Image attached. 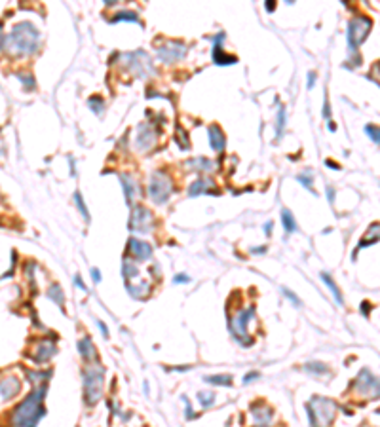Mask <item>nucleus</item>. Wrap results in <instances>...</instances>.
Masks as SVG:
<instances>
[{
  "label": "nucleus",
  "mask_w": 380,
  "mask_h": 427,
  "mask_svg": "<svg viewBox=\"0 0 380 427\" xmlns=\"http://www.w3.org/2000/svg\"><path fill=\"white\" fill-rule=\"evenodd\" d=\"M56 353H57L56 344L50 340V338H42V340H38L36 344H34V348H30V350H28L30 359L34 361L36 365L48 363V361L52 359Z\"/></svg>",
  "instance_id": "9b49d317"
},
{
  "label": "nucleus",
  "mask_w": 380,
  "mask_h": 427,
  "mask_svg": "<svg viewBox=\"0 0 380 427\" xmlns=\"http://www.w3.org/2000/svg\"><path fill=\"white\" fill-rule=\"evenodd\" d=\"M213 59H215L217 65H234V63H238V57L224 53V49L218 44H215V47H213Z\"/></svg>",
  "instance_id": "aec40b11"
},
{
  "label": "nucleus",
  "mask_w": 380,
  "mask_h": 427,
  "mask_svg": "<svg viewBox=\"0 0 380 427\" xmlns=\"http://www.w3.org/2000/svg\"><path fill=\"white\" fill-rule=\"evenodd\" d=\"M4 38H6V34L0 32V49H2V44H4Z\"/></svg>",
  "instance_id": "864d4df0"
},
{
  "label": "nucleus",
  "mask_w": 380,
  "mask_h": 427,
  "mask_svg": "<svg viewBox=\"0 0 380 427\" xmlns=\"http://www.w3.org/2000/svg\"><path fill=\"white\" fill-rule=\"evenodd\" d=\"M21 393V380L14 374H8L6 378L0 380V399L2 401H10V399L18 397Z\"/></svg>",
  "instance_id": "4468645a"
},
{
  "label": "nucleus",
  "mask_w": 380,
  "mask_h": 427,
  "mask_svg": "<svg viewBox=\"0 0 380 427\" xmlns=\"http://www.w3.org/2000/svg\"><path fill=\"white\" fill-rule=\"evenodd\" d=\"M209 142H211V148L215 152L224 150V133L220 131L218 125H211L209 127Z\"/></svg>",
  "instance_id": "a211bd4d"
},
{
  "label": "nucleus",
  "mask_w": 380,
  "mask_h": 427,
  "mask_svg": "<svg viewBox=\"0 0 380 427\" xmlns=\"http://www.w3.org/2000/svg\"><path fill=\"white\" fill-rule=\"evenodd\" d=\"M327 196H329V201H334V190L331 188V186H327Z\"/></svg>",
  "instance_id": "a18cd8bd"
},
{
  "label": "nucleus",
  "mask_w": 380,
  "mask_h": 427,
  "mask_svg": "<svg viewBox=\"0 0 380 427\" xmlns=\"http://www.w3.org/2000/svg\"><path fill=\"white\" fill-rule=\"evenodd\" d=\"M255 317V308L251 306V308H246V310H240L236 313V317L230 321V331L234 334V338H236L242 346H249L251 344V338H249V332H247V325L251 323V319Z\"/></svg>",
  "instance_id": "0eeeda50"
},
{
  "label": "nucleus",
  "mask_w": 380,
  "mask_h": 427,
  "mask_svg": "<svg viewBox=\"0 0 380 427\" xmlns=\"http://www.w3.org/2000/svg\"><path fill=\"white\" fill-rule=\"evenodd\" d=\"M182 401H184V405H186V420L194 418V410H192V407L188 405V401H186V399H182Z\"/></svg>",
  "instance_id": "79ce46f5"
},
{
  "label": "nucleus",
  "mask_w": 380,
  "mask_h": 427,
  "mask_svg": "<svg viewBox=\"0 0 380 427\" xmlns=\"http://www.w3.org/2000/svg\"><path fill=\"white\" fill-rule=\"evenodd\" d=\"M97 327L101 329V332H103V336H104V338H108V329H106V325H104L103 321H97Z\"/></svg>",
  "instance_id": "a19ab883"
},
{
  "label": "nucleus",
  "mask_w": 380,
  "mask_h": 427,
  "mask_svg": "<svg viewBox=\"0 0 380 427\" xmlns=\"http://www.w3.org/2000/svg\"><path fill=\"white\" fill-rule=\"evenodd\" d=\"M84 401L88 407H94L99 403V399L103 395V378L104 369L101 365H90L86 367L84 372Z\"/></svg>",
  "instance_id": "20e7f679"
},
{
  "label": "nucleus",
  "mask_w": 380,
  "mask_h": 427,
  "mask_svg": "<svg viewBox=\"0 0 380 427\" xmlns=\"http://www.w3.org/2000/svg\"><path fill=\"white\" fill-rule=\"evenodd\" d=\"M173 192V180L166 171H156L152 175L150 184H148V194L152 201L156 203H166Z\"/></svg>",
  "instance_id": "423d86ee"
},
{
  "label": "nucleus",
  "mask_w": 380,
  "mask_h": 427,
  "mask_svg": "<svg viewBox=\"0 0 380 427\" xmlns=\"http://www.w3.org/2000/svg\"><path fill=\"white\" fill-rule=\"evenodd\" d=\"M325 163H327V165H331L332 169H338V163H334V161H332V160H327V161H325Z\"/></svg>",
  "instance_id": "3c124183"
},
{
  "label": "nucleus",
  "mask_w": 380,
  "mask_h": 427,
  "mask_svg": "<svg viewBox=\"0 0 380 427\" xmlns=\"http://www.w3.org/2000/svg\"><path fill=\"white\" fill-rule=\"evenodd\" d=\"M282 222H284V228H285V232H287V234H293V232L298 230L296 220L293 218V215H291V211H289V209H284V211H282Z\"/></svg>",
  "instance_id": "393cba45"
},
{
  "label": "nucleus",
  "mask_w": 380,
  "mask_h": 427,
  "mask_svg": "<svg viewBox=\"0 0 380 427\" xmlns=\"http://www.w3.org/2000/svg\"><path fill=\"white\" fill-rule=\"evenodd\" d=\"M188 281H190V277L186 274H179L173 277V283H188Z\"/></svg>",
  "instance_id": "e433bc0d"
},
{
  "label": "nucleus",
  "mask_w": 380,
  "mask_h": 427,
  "mask_svg": "<svg viewBox=\"0 0 380 427\" xmlns=\"http://www.w3.org/2000/svg\"><path fill=\"white\" fill-rule=\"evenodd\" d=\"M21 82H25V84H27L28 87H34V80H32L30 76H25V78L21 76Z\"/></svg>",
  "instance_id": "37998d69"
},
{
  "label": "nucleus",
  "mask_w": 380,
  "mask_h": 427,
  "mask_svg": "<svg viewBox=\"0 0 380 427\" xmlns=\"http://www.w3.org/2000/svg\"><path fill=\"white\" fill-rule=\"evenodd\" d=\"M74 283H76V287H80L82 291H86V283L82 281V279H80V277H78V275L74 277Z\"/></svg>",
  "instance_id": "c03bdc74"
},
{
  "label": "nucleus",
  "mask_w": 380,
  "mask_h": 427,
  "mask_svg": "<svg viewBox=\"0 0 380 427\" xmlns=\"http://www.w3.org/2000/svg\"><path fill=\"white\" fill-rule=\"evenodd\" d=\"M48 296H50V298H52L59 308H63V306H65V293L61 291V287H59V285H52V287H50V291H48Z\"/></svg>",
  "instance_id": "a878e982"
},
{
  "label": "nucleus",
  "mask_w": 380,
  "mask_h": 427,
  "mask_svg": "<svg viewBox=\"0 0 380 427\" xmlns=\"http://www.w3.org/2000/svg\"><path fill=\"white\" fill-rule=\"evenodd\" d=\"M282 293H284L285 296H287V298H289V300H291V302H293L294 306H296V308H300V306H302V302H300V298H298L296 294L291 293V291H289L287 287H284V289H282Z\"/></svg>",
  "instance_id": "473e14b6"
},
{
  "label": "nucleus",
  "mask_w": 380,
  "mask_h": 427,
  "mask_svg": "<svg viewBox=\"0 0 380 427\" xmlns=\"http://www.w3.org/2000/svg\"><path fill=\"white\" fill-rule=\"evenodd\" d=\"M365 131H367V135H369V137H370V139H372L374 142H378V141H380V137H378V127H376V125H367V127H365Z\"/></svg>",
  "instance_id": "72a5a7b5"
},
{
  "label": "nucleus",
  "mask_w": 380,
  "mask_h": 427,
  "mask_svg": "<svg viewBox=\"0 0 380 427\" xmlns=\"http://www.w3.org/2000/svg\"><path fill=\"white\" fill-rule=\"evenodd\" d=\"M376 241H378V224H372V226L369 228V232H367V236L361 239L360 245H358V249L354 251V258L358 256V251H360V249H363V247H369V243H376Z\"/></svg>",
  "instance_id": "412c9836"
},
{
  "label": "nucleus",
  "mask_w": 380,
  "mask_h": 427,
  "mask_svg": "<svg viewBox=\"0 0 380 427\" xmlns=\"http://www.w3.org/2000/svg\"><path fill=\"white\" fill-rule=\"evenodd\" d=\"M370 308H372V306H370V302H363V304H361V312H363V315H365V317L369 315Z\"/></svg>",
  "instance_id": "ea45409f"
},
{
  "label": "nucleus",
  "mask_w": 380,
  "mask_h": 427,
  "mask_svg": "<svg viewBox=\"0 0 380 427\" xmlns=\"http://www.w3.org/2000/svg\"><path fill=\"white\" fill-rule=\"evenodd\" d=\"M122 272H124V279H126V287H128V293L132 294L133 298H146L150 294V283L148 281H139V268L133 260H124L122 264Z\"/></svg>",
  "instance_id": "39448f33"
},
{
  "label": "nucleus",
  "mask_w": 380,
  "mask_h": 427,
  "mask_svg": "<svg viewBox=\"0 0 380 427\" xmlns=\"http://www.w3.org/2000/svg\"><path fill=\"white\" fill-rule=\"evenodd\" d=\"M298 180L302 182V186H304V188L312 190V180H310V173H304V175H298ZM312 194H316L314 190H312Z\"/></svg>",
  "instance_id": "f704fd0d"
},
{
  "label": "nucleus",
  "mask_w": 380,
  "mask_h": 427,
  "mask_svg": "<svg viewBox=\"0 0 380 427\" xmlns=\"http://www.w3.org/2000/svg\"><path fill=\"white\" fill-rule=\"evenodd\" d=\"M92 277H94L95 283H99V281H101V272H99L97 268H92Z\"/></svg>",
  "instance_id": "58836bf2"
},
{
  "label": "nucleus",
  "mask_w": 380,
  "mask_h": 427,
  "mask_svg": "<svg viewBox=\"0 0 380 427\" xmlns=\"http://www.w3.org/2000/svg\"><path fill=\"white\" fill-rule=\"evenodd\" d=\"M128 253L133 258V262H144V260H148L152 256V247L146 241L132 237L128 241Z\"/></svg>",
  "instance_id": "ddd939ff"
},
{
  "label": "nucleus",
  "mask_w": 380,
  "mask_h": 427,
  "mask_svg": "<svg viewBox=\"0 0 380 427\" xmlns=\"http://www.w3.org/2000/svg\"><path fill=\"white\" fill-rule=\"evenodd\" d=\"M323 116H325V118H329V116H331V110H329V103H325V110H323Z\"/></svg>",
  "instance_id": "09e8293b"
},
{
  "label": "nucleus",
  "mask_w": 380,
  "mask_h": 427,
  "mask_svg": "<svg viewBox=\"0 0 380 427\" xmlns=\"http://www.w3.org/2000/svg\"><path fill=\"white\" fill-rule=\"evenodd\" d=\"M78 350H80V355H82L86 361L97 359V350H95L94 342H92L90 336H84L82 340L78 342Z\"/></svg>",
  "instance_id": "6ab92c4d"
},
{
  "label": "nucleus",
  "mask_w": 380,
  "mask_h": 427,
  "mask_svg": "<svg viewBox=\"0 0 380 427\" xmlns=\"http://www.w3.org/2000/svg\"><path fill=\"white\" fill-rule=\"evenodd\" d=\"M370 28H372V19L365 17V15L352 19L348 25V46L352 51L363 44V40L369 36Z\"/></svg>",
  "instance_id": "6e6552de"
},
{
  "label": "nucleus",
  "mask_w": 380,
  "mask_h": 427,
  "mask_svg": "<svg viewBox=\"0 0 380 427\" xmlns=\"http://www.w3.org/2000/svg\"><path fill=\"white\" fill-rule=\"evenodd\" d=\"M308 78H310V80H308V87H314V84H316V74H314V72H310V74H308Z\"/></svg>",
  "instance_id": "49530a36"
},
{
  "label": "nucleus",
  "mask_w": 380,
  "mask_h": 427,
  "mask_svg": "<svg viewBox=\"0 0 380 427\" xmlns=\"http://www.w3.org/2000/svg\"><path fill=\"white\" fill-rule=\"evenodd\" d=\"M208 384L213 386H232V376L230 374H215V376H206Z\"/></svg>",
  "instance_id": "bb28decb"
},
{
  "label": "nucleus",
  "mask_w": 380,
  "mask_h": 427,
  "mask_svg": "<svg viewBox=\"0 0 380 427\" xmlns=\"http://www.w3.org/2000/svg\"><path fill=\"white\" fill-rule=\"evenodd\" d=\"M112 21L118 23V21H133V23H139V17L135 11H120V13H114Z\"/></svg>",
  "instance_id": "c85d7f7f"
},
{
  "label": "nucleus",
  "mask_w": 380,
  "mask_h": 427,
  "mask_svg": "<svg viewBox=\"0 0 380 427\" xmlns=\"http://www.w3.org/2000/svg\"><path fill=\"white\" fill-rule=\"evenodd\" d=\"M122 179V186H124V192H126V201H128V205L133 203V198H135V182L130 175H122L120 177Z\"/></svg>",
  "instance_id": "b1692460"
},
{
  "label": "nucleus",
  "mask_w": 380,
  "mask_h": 427,
  "mask_svg": "<svg viewBox=\"0 0 380 427\" xmlns=\"http://www.w3.org/2000/svg\"><path fill=\"white\" fill-rule=\"evenodd\" d=\"M322 281L325 285H327V287H329V291H331V294L332 296H334V300H336V304H344V298H342V294H340V291H338V287H336V283H334V281H332V277H331V274H327V272H323L322 274Z\"/></svg>",
  "instance_id": "4be33fe9"
},
{
  "label": "nucleus",
  "mask_w": 380,
  "mask_h": 427,
  "mask_svg": "<svg viewBox=\"0 0 380 427\" xmlns=\"http://www.w3.org/2000/svg\"><path fill=\"white\" fill-rule=\"evenodd\" d=\"M90 108H92L95 114H103V108H104L103 99H101V97H92V99H90Z\"/></svg>",
  "instance_id": "2f4dec72"
},
{
  "label": "nucleus",
  "mask_w": 380,
  "mask_h": 427,
  "mask_svg": "<svg viewBox=\"0 0 380 427\" xmlns=\"http://www.w3.org/2000/svg\"><path fill=\"white\" fill-rule=\"evenodd\" d=\"M264 232H266V236H270V234H272V222H268V224H266Z\"/></svg>",
  "instance_id": "8fccbe9b"
},
{
  "label": "nucleus",
  "mask_w": 380,
  "mask_h": 427,
  "mask_svg": "<svg viewBox=\"0 0 380 427\" xmlns=\"http://www.w3.org/2000/svg\"><path fill=\"white\" fill-rule=\"evenodd\" d=\"M258 376H260L258 372H249V374H246V378H244V382H246V384H249L251 380H256V378H258Z\"/></svg>",
  "instance_id": "4c0bfd02"
},
{
  "label": "nucleus",
  "mask_w": 380,
  "mask_h": 427,
  "mask_svg": "<svg viewBox=\"0 0 380 427\" xmlns=\"http://www.w3.org/2000/svg\"><path fill=\"white\" fill-rule=\"evenodd\" d=\"M48 382L34 386V389L28 393V397L19 403L16 410L12 412V426L14 427H36L38 422L44 418V399H46Z\"/></svg>",
  "instance_id": "f257e3e1"
},
{
  "label": "nucleus",
  "mask_w": 380,
  "mask_h": 427,
  "mask_svg": "<svg viewBox=\"0 0 380 427\" xmlns=\"http://www.w3.org/2000/svg\"><path fill=\"white\" fill-rule=\"evenodd\" d=\"M184 53H186V46L180 42L170 40V42H164L162 46H158V57L166 63H175V61L182 59Z\"/></svg>",
  "instance_id": "f8f14e48"
},
{
  "label": "nucleus",
  "mask_w": 380,
  "mask_h": 427,
  "mask_svg": "<svg viewBox=\"0 0 380 427\" xmlns=\"http://www.w3.org/2000/svg\"><path fill=\"white\" fill-rule=\"evenodd\" d=\"M266 251V245L264 247H256V249H251V253L253 255H260V253H264Z\"/></svg>",
  "instance_id": "de8ad7c7"
},
{
  "label": "nucleus",
  "mask_w": 380,
  "mask_h": 427,
  "mask_svg": "<svg viewBox=\"0 0 380 427\" xmlns=\"http://www.w3.org/2000/svg\"><path fill=\"white\" fill-rule=\"evenodd\" d=\"M217 194V190L213 188V180L211 179H198L190 184L188 194L194 198V196H200V194Z\"/></svg>",
  "instance_id": "f3484780"
},
{
  "label": "nucleus",
  "mask_w": 380,
  "mask_h": 427,
  "mask_svg": "<svg viewBox=\"0 0 380 427\" xmlns=\"http://www.w3.org/2000/svg\"><path fill=\"white\" fill-rule=\"evenodd\" d=\"M274 8H276L274 2H268V4H266V9H268V11H274Z\"/></svg>",
  "instance_id": "603ef678"
},
{
  "label": "nucleus",
  "mask_w": 380,
  "mask_h": 427,
  "mask_svg": "<svg viewBox=\"0 0 380 427\" xmlns=\"http://www.w3.org/2000/svg\"><path fill=\"white\" fill-rule=\"evenodd\" d=\"M354 389L358 391V395H361L363 399H374L378 395V382H376V376L370 372V370L363 369L358 374V378L354 382Z\"/></svg>",
  "instance_id": "9d476101"
},
{
  "label": "nucleus",
  "mask_w": 380,
  "mask_h": 427,
  "mask_svg": "<svg viewBox=\"0 0 380 427\" xmlns=\"http://www.w3.org/2000/svg\"><path fill=\"white\" fill-rule=\"evenodd\" d=\"M284 125H285V110L282 108V110L278 112V137L284 131Z\"/></svg>",
  "instance_id": "c9c22d12"
},
{
  "label": "nucleus",
  "mask_w": 380,
  "mask_h": 427,
  "mask_svg": "<svg viewBox=\"0 0 380 427\" xmlns=\"http://www.w3.org/2000/svg\"><path fill=\"white\" fill-rule=\"evenodd\" d=\"M304 369L308 370V372H312V374H327V372H329V370H327V365H325V363H320V361L306 363Z\"/></svg>",
  "instance_id": "cd10ccee"
},
{
  "label": "nucleus",
  "mask_w": 380,
  "mask_h": 427,
  "mask_svg": "<svg viewBox=\"0 0 380 427\" xmlns=\"http://www.w3.org/2000/svg\"><path fill=\"white\" fill-rule=\"evenodd\" d=\"M128 228L132 232H139V234H150L152 228H154V217L148 209L137 207L132 209V217H130V222H128Z\"/></svg>",
  "instance_id": "1a4fd4ad"
},
{
  "label": "nucleus",
  "mask_w": 380,
  "mask_h": 427,
  "mask_svg": "<svg viewBox=\"0 0 380 427\" xmlns=\"http://www.w3.org/2000/svg\"><path fill=\"white\" fill-rule=\"evenodd\" d=\"M186 165H188L192 171H213L215 169V163L213 161L206 160V158H196V160H190L186 161Z\"/></svg>",
  "instance_id": "5701e85b"
},
{
  "label": "nucleus",
  "mask_w": 380,
  "mask_h": 427,
  "mask_svg": "<svg viewBox=\"0 0 380 427\" xmlns=\"http://www.w3.org/2000/svg\"><path fill=\"white\" fill-rule=\"evenodd\" d=\"M156 142H158V133L154 131L148 123H146V125H141L139 137H137V148L146 152V150H150Z\"/></svg>",
  "instance_id": "dca6fc26"
},
{
  "label": "nucleus",
  "mask_w": 380,
  "mask_h": 427,
  "mask_svg": "<svg viewBox=\"0 0 380 427\" xmlns=\"http://www.w3.org/2000/svg\"><path fill=\"white\" fill-rule=\"evenodd\" d=\"M38 40L40 32L32 23H19L14 27V30L4 38V47L12 51L14 55H32L38 49Z\"/></svg>",
  "instance_id": "f03ea898"
},
{
  "label": "nucleus",
  "mask_w": 380,
  "mask_h": 427,
  "mask_svg": "<svg viewBox=\"0 0 380 427\" xmlns=\"http://www.w3.org/2000/svg\"><path fill=\"white\" fill-rule=\"evenodd\" d=\"M198 401L202 403V407L204 408H209L213 403H215V393H211V391H202V393H198Z\"/></svg>",
  "instance_id": "c756f323"
},
{
  "label": "nucleus",
  "mask_w": 380,
  "mask_h": 427,
  "mask_svg": "<svg viewBox=\"0 0 380 427\" xmlns=\"http://www.w3.org/2000/svg\"><path fill=\"white\" fill-rule=\"evenodd\" d=\"M74 203L78 205V209H80L82 217H84L86 220H90V213H88V207H86V203H84V199H82V194H80V192H74Z\"/></svg>",
  "instance_id": "7c9ffc66"
},
{
  "label": "nucleus",
  "mask_w": 380,
  "mask_h": 427,
  "mask_svg": "<svg viewBox=\"0 0 380 427\" xmlns=\"http://www.w3.org/2000/svg\"><path fill=\"white\" fill-rule=\"evenodd\" d=\"M308 418H310V426L312 427H329L334 422L336 416V403L327 397H320L316 395L308 401Z\"/></svg>",
  "instance_id": "7ed1b4c3"
},
{
  "label": "nucleus",
  "mask_w": 380,
  "mask_h": 427,
  "mask_svg": "<svg viewBox=\"0 0 380 427\" xmlns=\"http://www.w3.org/2000/svg\"><path fill=\"white\" fill-rule=\"evenodd\" d=\"M251 414H253V420H255L256 427H268L270 426V422H272V418H274L272 408L266 407V403H262V401H258V403H255V405L251 407Z\"/></svg>",
  "instance_id": "2eb2a0df"
}]
</instances>
